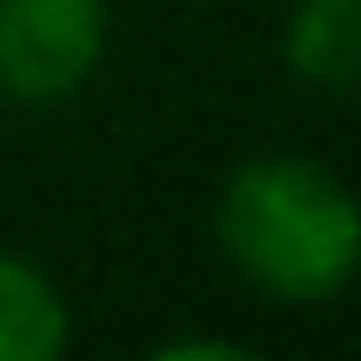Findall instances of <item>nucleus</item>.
Here are the masks:
<instances>
[{
    "instance_id": "nucleus-1",
    "label": "nucleus",
    "mask_w": 361,
    "mask_h": 361,
    "mask_svg": "<svg viewBox=\"0 0 361 361\" xmlns=\"http://www.w3.org/2000/svg\"><path fill=\"white\" fill-rule=\"evenodd\" d=\"M214 247L261 301L322 308L361 274V194L308 154H255L214 194Z\"/></svg>"
},
{
    "instance_id": "nucleus-2",
    "label": "nucleus",
    "mask_w": 361,
    "mask_h": 361,
    "mask_svg": "<svg viewBox=\"0 0 361 361\" xmlns=\"http://www.w3.org/2000/svg\"><path fill=\"white\" fill-rule=\"evenodd\" d=\"M114 7L107 0H0V101L67 107L101 74Z\"/></svg>"
},
{
    "instance_id": "nucleus-3",
    "label": "nucleus",
    "mask_w": 361,
    "mask_h": 361,
    "mask_svg": "<svg viewBox=\"0 0 361 361\" xmlns=\"http://www.w3.org/2000/svg\"><path fill=\"white\" fill-rule=\"evenodd\" d=\"M281 67L314 94H361V0H295L281 13Z\"/></svg>"
},
{
    "instance_id": "nucleus-4",
    "label": "nucleus",
    "mask_w": 361,
    "mask_h": 361,
    "mask_svg": "<svg viewBox=\"0 0 361 361\" xmlns=\"http://www.w3.org/2000/svg\"><path fill=\"white\" fill-rule=\"evenodd\" d=\"M74 341V308L40 261L0 247V361H54Z\"/></svg>"
},
{
    "instance_id": "nucleus-5",
    "label": "nucleus",
    "mask_w": 361,
    "mask_h": 361,
    "mask_svg": "<svg viewBox=\"0 0 361 361\" xmlns=\"http://www.w3.org/2000/svg\"><path fill=\"white\" fill-rule=\"evenodd\" d=\"M188 355L241 361V355H255V348H247V341H228V335H174V341H154V361H188Z\"/></svg>"
}]
</instances>
